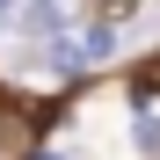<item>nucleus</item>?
Returning a JSON list of instances; mask_svg holds the SVG:
<instances>
[{
    "instance_id": "3",
    "label": "nucleus",
    "mask_w": 160,
    "mask_h": 160,
    "mask_svg": "<svg viewBox=\"0 0 160 160\" xmlns=\"http://www.w3.org/2000/svg\"><path fill=\"white\" fill-rule=\"evenodd\" d=\"M95 8H102V15H109V22H131V15H138V8H146V0H95Z\"/></svg>"
},
{
    "instance_id": "1",
    "label": "nucleus",
    "mask_w": 160,
    "mask_h": 160,
    "mask_svg": "<svg viewBox=\"0 0 160 160\" xmlns=\"http://www.w3.org/2000/svg\"><path fill=\"white\" fill-rule=\"evenodd\" d=\"M73 15H80V0H37L29 8V37H66Z\"/></svg>"
},
{
    "instance_id": "2",
    "label": "nucleus",
    "mask_w": 160,
    "mask_h": 160,
    "mask_svg": "<svg viewBox=\"0 0 160 160\" xmlns=\"http://www.w3.org/2000/svg\"><path fill=\"white\" fill-rule=\"evenodd\" d=\"M29 153V124L22 117H0V160H22Z\"/></svg>"
}]
</instances>
